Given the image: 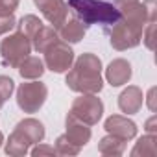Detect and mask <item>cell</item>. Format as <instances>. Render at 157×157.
<instances>
[{
  "instance_id": "obj_13",
  "label": "cell",
  "mask_w": 157,
  "mask_h": 157,
  "mask_svg": "<svg viewBox=\"0 0 157 157\" xmlns=\"http://www.w3.org/2000/svg\"><path fill=\"white\" fill-rule=\"evenodd\" d=\"M142 102H144V96H142V91L135 85H129L128 89H124L118 96V107L122 113L126 115H135L140 111L142 107Z\"/></svg>"
},
{
  "instance_id": "obj_10",
  "label": "cell",
  "mask_w": 157,
  "mask_h": 157,
  "mask_svg": "<svg viewBox=\"0 0 157 157\" xmlns=\"http://www.w3.org/2000/svg\"><path fill=\"white\" fill-rule=\"evenodd\" d=\"M105 131L109 135H115V137H120L124 140H131L135 139L137 135V124L133 120H129L128 117H122V115H113L105 120L104 124Z\"/></svg>"
},
{
  "instance_id": "obj_9",
  "label": "cell",
  "mask_w": 157,
  "mask_h": 157,
  "mask_svg": "<svg viewBox=\"0 0 157 157\" xmlns=\"http://www.w3.org/2000/svg\"><path fill=\"white\" fill-rule=\"evenodd\" d=\"M33 4L39 8L43 17L52 24V28L63 24L68 15V6L65 0H33Z\"/></svg>"
},
{
  "instance_id": "obj_8",
  "label": "cell",
  "mask_w": 157,
  "mask_h": 157,
  "mask_svg": "<svg viewBox=\"0 0 157 157\" xmlns=\"http://www.w3.org/2000/svg\"><path fill=\"white\" fill-rule=\"evenodd\" d=\"M43 54H44V65H46V68H50L56 74L67 72L72 67V63H74V52H72V48L68 46V43H65L61 39L56 41L52 46H48Z\"/></svg>"
},
{
  "instance_id": "obj_7",
  "label": "cell",
  "mask_w": 157,
  "mask_h": 157,
  "mask_svg": "<svg viewBox=\"0 0 157 157\" xmlns=\"http://www.w3.org/2000/svg\"><path fill=\"white\" fill-rule=\"evenodd\" d=\"M46 96H48V89L44 83L35 80L26 82V83H21L17 89V105L24 113H37L46 102Z\"/></svg>"
},
{
  "instance_id": "obj_17",
  "label": "cell",
  "mask_w": 157,
  "mask_h": 157,
  "mask_svg": "<svg viewBox=\"0 0 157 157\" xmlns=\"http://www.w3.org/2000/svg\"><path fill=\"white\" fill-rule=\"evenodd\" d=\"M131 155H142V157H155L157 155V137L155 133H148L140 137L131 150Z\"/></svg>"
},
{
  "instance_id": "obj_4",
  "label": "cell",
  "mask_w": 157,
  "mask_h": 157,
  "mask_svg": "<svg viewBox=\"0 0 157 157\" xmlns=\"http://www.w3.org/2000/svg\"><path fill=\"white\" fill-rule=\"evenodd\" d=\"M44 139V126L37 118H24L21 120L13 133L8 139L6 153L8 155H26L32 144H39Z\"/></svg>"
},
{
  "instance_id": "obj_26",
  "label": "cell",
  "mask_w": 157,
  "mask_h": 157,
  "mask_svg": "<svg viewBox=\"0 0 157 157\" xmlns=\"http://www.w3.org/2000/svg\"><path fill=\"white\" fill-rule=\"evenodd\" d=\"M148 107H150V111H155V87H151L148 91Z\"/></svg>"
},
{
  "instance_id": "obj_15",
  "label": "cell",
  "mask_w": 157,
  "mask_h": 157,
  "mask_svg": "<svg viewBox=\"0 0 157 157\" xmlns=\"http://www.w3.org/2000/svg\"><path fill=\"white\" fill-rule=\"evenodd\" d=\"M56 41H59V35L56 32V28L52 26H41V30L33 35L32 39V48H35V52L43 54L48 46H52Z\"/></svg>"
},
{
  "instance_id": "obj_16",
  "label": "cell",
  "mask_w": 157,
  "mask_h": 157,
  "mask_svg": "<svg viewBox=\"0 0 157 157\" xmlns=\"http://www.w3.org/2000/svg\"><path fill=\"white\" fill-rule=\"evenodd\" d=\"M19 74L24 78V80H39V78L44 74V63L41 61V57L28 56L19 65Z\"/></svg>"
},
{
  "instance_id": "obj_24",
  "label": "cell",
  "mask_w": 157,
  "mask_h": 157,
  "mask_svg": "<svg viewBox=\"0 0 157 157\" xmlns=\"http://www.w3.org/2000/svg\"><path fill=\"white\" fill-rule=\"evenodd\" d=\"M144 28H146V33H142V39H144L146 46H148L150 50H153V30H155V19H153V21H148Z\"/></svg>"
},
{
  "instance_id": "obj_21",
  "label": "cell",
  "mask_w": 157,
  "mask_h": 157,
  "mask_svg": "<svg viewBox=\"0 0 157 157\" xmlns=\"http://www.w3.org/2000/svg\"><path fill=\"white\" fill-rule=\"evenodd\" d=\"M56 151L61 153V155H76L78 151H80V148H76V146L65 137V133H63V135H59L57 140H56Z\"/></svg>"
},
{
  "instance_id": "obj_5",
  "label": "cell",
  "mask_w": 157,
  "mask_h": 157,
  "mask_svg": "<svg viewBox=\"0 0 157 157\" xmlns=\"http://www.w3.org/2000/svg\"><path fill=\"white\" fill-rule=\"evenodd\" d=\"M32 52V39L22 35L21 32L8 35L0 43V56H2V63L11 68H19V65L30 56Z\"/></svg>"
},
{
  "instance_id": "obj_28",
  "label": "cell",
  "mask_w": 157,
  "mask_h": 157,
  "mask_svg": "<svg viewBox=\"0 0 157 157\" xmlns=\"http://www.w3.org/2000/svg\"><path fill=\"white\" fill-rule=\"evenodd\" d=\"M155 120H157V118H155V115L148 118V122H146V131H148V133H155V128H153Z\"/></svg>"
},
{
  "instance_id": "obj_27",
  "label": "cell",
  "mask_w": 157,
  "mask_h": 157,
  "mask_svg": "<svg viewBox=\"0 0 157 157\" xmlns=\"http://www.w3.org/2000/svg\"><path fill=\"white\" fill-rule=\"evenodd\" d=\"M137 2H140V0H115V4H117L118 10H124V8L133 6V4H137Z\"/></svg>"
},
{
  "instance_id": "obj_6",
  "label": "cell",
  "mask_w": 157,
  "mask_h": 157,
  "mask_svg": "<svg viewBox=\"0 0 157 157\" xmlns=\"http://www.w3.org/2000/svg\"><path fill=\"white\" fill-rule=\"evenodd\" d=\"M102 113H104V104L96 94H82L80 98H76L72 102L68 111L70 117L78 118L87 126L98 124V120L102 118Z\"/></svg>"
},
{
  "instance_id": "obj_29",
  "label": "cell",
  "mask_w": 157,
  "mask_h": 157,
  "mask_svg": "<svg viewBox=\"0 0 157 157\" xmlns=\"http://www.w3.org/2000/svg\"><path fill=\"white\" fill-rule=\"evenodd\" d=\"M4 142V135H2V131H0V144Z\"/></svg>"
},
{
  "instance_id": "obj_12",
  "label": "cell",
  "mask_w": 157,
  "mask_h": 157,
  "mask_svg": "<svg viewBox=\"0 0 157 157\" xmlns=\"http://www.w3.org/2000/svg\"><path fill=\"white\" fill-rule=\"evenodd\" d=\"M65 137H67L76 148L82 150V148L89 142V139H91V126H87V124L80 122L78 118L67 115V133H65Z\"/></svg>"
},
{
  "instance_id": "obj_3",
  "label": "cell",
  "mask_w": 157,
  "mask_h": 157,
  "mask_svg": "<svg viewBox=\"0 0 157 157\" xmlns=\"http://www.w3.org/2000/svg\"><path fill=\"white\" fill-rule=\"evenodd\" d=\"M67 6L76 19L83 22L85 28L98 24L105 32L120 19L115 0H68Z\"/></svg>"
},
{
  "instance_id": "obj_18",
  "label": "cell",
  "mask_w": 157,
  "mask_h": 157,
  "mask_svg": "<svg viewBox=\"0 0 157 157\" xmlns=\"http://www.w3.org/2000/svg\"><path fill=\"white\" fill-rule=\"evenodd\" d=\"M126 142H128V140H124V139H120V137L107 135V137H104V139L100 140L98 151L104 153V155H120V153H124V150H126Z\"/></svg>"
},
{
  "instance_id": "obj_11",
  "label": "cell",
  "mask_w": 157,
  "mask_h": 157,
  "mask_svg": "<svg viewBox=\"0 0 157 157\" xmlns=\"http://www.w3.org/2000/svg\"><path fill=\"white\" fill-rule=\"evenodd\" d=\"M131 74H133V70H131L129 61H126L122 57L111 61L109 67L105 68V78L111 87H120V85L128 83L131 80Z\"/></svg>"
},
{
  "instance_id": "obj_23",
  "label": "cell",
  "mask_w": 157,
  "mask_h": 157,
  "mask_svg": "<svg viewBox=\"0 0 157 157\" xmlns=\"http://www.w3.org/2000/svg\"><path fill=\"white\" fill-rule=\"evenodd\" d=\"M21 0H0V15H13Z\"/></svg>"
},
{
  "instance_id": "obj_22",
  "label": "cell",
  "mask_w": 157,
  "mask_h": 157,
  "mask_svg": "<svg viewBox=\"0 0 157 157\" xmlns=\"http://www.w3.org/2000/svg\"><path fill=\"white\" fill-rule=\"evenodd\" d=\"M17 26V21L13 15H0V35L10 33Z\"/></svg>"
},
{
  "instance_id": "obj_25",
  "label": "cell",
  "mask_w": 157,
  "mask_h": 157,
  "mask_svg": "<svg viewBox=\"0 0 157 157\" xmlns=\"http://www.w3.org/2000/svg\"><path fill=\"white\" fill-rule=\"evenodd\" d=\"M56 148L54 146H46V144H39L32 150V155H56Z\"/></svg>"
},
{
  "instance_id": "obj_20",
  "label": "cell",
  "mask_w": 157,
  "mask_h": 157,
  "mask_svg": "<svg viewBox=\"0 0 157 157\" xmlns=\"http://www.w3.org/2000/svg\"><path fill=\"white\" fill-rule=\"evenodd\" d=\"M13 89H15V82L11 80V78L10 76H0V107L8 102V98L11 96Z\"/></svg>"
},
{
  "instance_id": "obj_2",
  "label": "cell",
  "mask_w": 157,
  "mask_h": 157,
  "mask_svg": "<svg viewBox=\"0 0 157 157\" xmlns=\"http://www.w3.org/2000/svg\"><path fill=\"white\" fill-rule=\"evenodd\" d=\"M67 87L80 94H96L104 89L102 80V61L98 56L87 52L76 59L74 67L68 68Z\"/></svg>"
},
{
  "instance_id": "obj_14",
  "label": "cell",
  "mask_w": 157,
  "mask_h": 157,
  "mask_svg": "<svg viewBox=\"0 0 157 157\" xmlns=\"http://www.w3.org/2000/svg\"><path fill=\"white\" fill-rule=\"evenodd\" d=\"M85 30L87 28L83 26V22L80 19H76V17L65 19V22L56 28L59 39L65 41V43H80L83 39V35H85Z\"/></svg>"
},
{
  "instance_id": "obj_19",
  "label": "cell",
  "mask_w": 157,
  "mask_h": 157,
  "mask_svg": "<svg viewBox=\"0 0 157 157\" xmlns=\"http://www.w3.org/2000/svg\"><path fill=\"white\" fill-rule=\"evenodd\" d=\"M43 26V21L35 15H24L19 22H17V32H21L22 35H26L28 39H33V35L41 30Z\"/></svg>"
},
{
  "instance_id": "obj_1",
  "label": "cell",
  "mask_w": 157,
  "mask_h": 157,
  "mask_svg": "<svg viewBox=\"0 0 157 157\" xmlns=\"http://www.w3.org/2000/svg\"><path fill=\"white\" fill-rule=\"evenodd\" d=\"M120 11V19L107 28L104 33L109 35V43L115 50H128L140 44L144 26L148 21L155 19V0H144Z\"/></svg>"
}]
</instances>
